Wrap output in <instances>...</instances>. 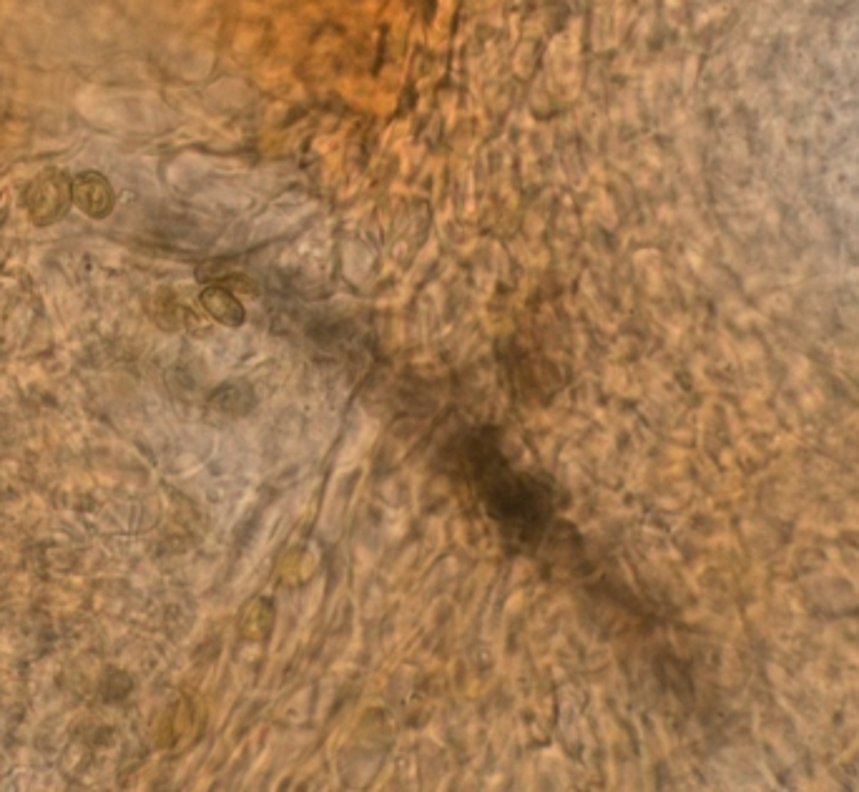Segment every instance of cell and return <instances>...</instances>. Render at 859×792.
Segmentation results:
<instances>
[{"label":"cell","instance_id":"7a4b0ae2","mask_svg":"<svg viewBox=\"0 0 859 792\" xmlns=\"http://www.w3.org/2000/svg\"><path fill=\"white\" fill-rule=\"evenodd\" d=\"M73 204L91 219H103L114 212V189L98 171H83L71 184Z\"/></svg>","mask_w":859,"mask_h":792},{"label":"cell","instance_id":"3957f363","mask_svg":"<svg viewBox=\"0 0 859 792\" xmlns=\"http://www.w3.org/2000/svg\"><path fill=\"white\" fill-rule=\"evenodd\" d=\"M199 300L201 305H204V310L209 312L214 320L222 322V325L237 327L244 322V307L239 305V300L227 290V287L222 285L206 287V290L201 292Z\"/></svg>","mask_w":859,"mask_h":792},{"label":"cell","instance_id":"277c9868","mask_svg":"<svg viewBox=\"0 0 859 792\" xmlns=\"http://www.w3.org/2000/svg\"><path fill=\"white\" fill-rule=\"evenodd\" d=\"M121 679H126V674L124 672H116V669H111L109 674H106V677H103V682H101V692H103V697L106 699H121V697H126V694H129V689H131V684H124V687H121Z\"/></svg>","mask_w":859,"mask_h":792},{"label":"cell","instance_id":"6da1fadb","mask_svg":"<svg viewBox=\"0 0 859 792\" xmlns=\"http://www.w3.org/2000/svg\"><path fill=\"white\" fill-rule=\"evenodd\" d=\"M71 184L73 179L63 171H46L28 184L26 192H23V202H26L33 224L48 227V224L66 217L68 207L73 204Z\"/></svg>","mask_w":859,"mask_h":792}]
</instances>
